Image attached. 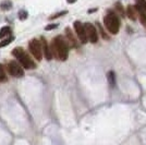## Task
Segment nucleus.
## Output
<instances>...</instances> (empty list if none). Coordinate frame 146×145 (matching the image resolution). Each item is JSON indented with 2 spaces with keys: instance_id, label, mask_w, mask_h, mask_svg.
<instances>
[{
  "instance_id": "obj_1",
  "label": "nucleus",
  "mask_w": 146,
  "mask_h": 145,
  "mask_svg": "<svg viewBox=\"0 0 146 145\" xmlns=\"http://www.w3.org/2000/svg\"><path fill=\"white\" fill-rule=\"evenodd\" d=\"M51 54L52 57L58 58L60 61H66L69 56V45L68 43L64 41V38L61 36H57L54 38L52 44H51Z\"/></svg>"
},
{
  "instance_id": "obj_2",
  "label": "nucleus",
  "mask_w": 146,
  "mask_h": 145,
  "mask_svg": "<svg viewBox=\"0 0 146 145\" xmlns=\"http://www.w3.org/2000/svg\"><path fill=\"white\" fill-rule=\"evenodd\" d=\"M104 23L108 32L113 35L118 34V32L120 30V21L116 13H113L112 11H108V13L104 18Z\"/></svg>"
},
{
  "instance_id": "obj_3",
  "label": "nucleus",
  "mask_w": 146,
  "mask_h": 145,
  "mask_svg": "<svg viewBox=\"0 0 146 145\" xmlns=\"http://www.w3.org/2000/svg\"><path fill=\"white\" fill-rule=\"evenodd\" d=\"M12 55L18 58V60L20 61V63L22 65V67L24 69H27V70H32V69H35L36 65L33 62V60L31 59L27 55L25 54V51L23 50V48L21 47H17L12 50Z\"/></svg>"
},
{
  "instance_id": "obj_4",
  "label": "nucleus",
  "mask_w": 146,
  "mask_h": 145,
  "mask_svg": "<svg viewBox=\"0 0 146 145\" xmlns=\"http://www.w3.org/2000/svg\"><path fill=\"white\" fill-rule=\"evenodd\" d=\"M31 54L33 55L37 60H42L43 58V50H42V45L38 39H32L29 44Z\"/></svg>"
},
{
  "instance_id": "obj_5",
  "label": "nucleus",
  "mask_w": 146,
  "mask_h": 145,
  "mask_svg": "<svg viewBox=\"0 0 146 145\" xmlns=\"http://www.w3.org/2000/svg\"><path fill=\"white\" fill-rule=\"evenodd\" d=\"M84 29H85V34H86V38L88 42L93 43H97L98 41V34H97V31L95 29V26L91 23H85L84 24Z\"/></svg>"
},
{
  "instance_id": "obj_6",
  "label": "nucleus",
  "mask_w": 146,
  "mask_h": 145,
  "mask_svg": "<svg viewBox=\"0 0 146 145\" xmlns=\"http://www.w3.org/2000/svg\"><path fill=\"white\" fill-rule=\"evenodd\" d=\"M8 72L14 78H21L24 75V71H23L22 67L15 61H10L8 63Z\"/></svg>"
},
{
  "instance_id": "obj_7",
  "label": "nucleus",
  "mask_w": 146,
  "mask_h": 145,
  "mask_svg": "<svg viewBox=\"0 0 146 145\" xmlns=\"http://www.w3.org/2000/svg\"><path fill=\"white\" fill-rule=\"evenodd\" d=\"M74 30L76 32V35H78L79 39L81 41V43L82 44H86L87 43V38H86L84 25L82 24L81 22H79V21H75L74 22Z\"/></svg>"
},
{
  "instance_id": "obj_8",
  "label": "nucleus",
  "mask_w": 146,
  "mask_h": 145,
  "mask_svg": "<svg viewBox=\"0 0 146 145\" xmlns=\"http://www.w3.org/2000/svg\"><path fill=\"white\" fill-rule=\"evenodd\" d=\"M42 42H40V45H42V50H43V54L45 56V58L47 59V60H51L52 59V54H51V50H50V47L48 46V44L46 42V39L42 37V39H40Z\"/></svg>"
},
{
  "instance_id": "obj_9",
  "label": "nucleus",
  "mask_w": 146,
  "mask_h": 145,
  "mask_svg": "<svg viewBox=\"0 0 146 145\" xmlns=\"http://www.w3.org/2000/svg\"><path fill=\"white\" fill-rule=\"evenodd\" d=\"M66 36H67L68 41H69L70 45H71L72 47H78V46H79V44H78V41H76V38L74 37V35H73V33H72V31L70 30L69 27H67V29H66Z\"/></svg>"
},
{
  "instance_id": "obj_10",
  "label": "nucleus",
  "mask_w": 146,
  "mask_h": 145,
  "mask_svg": "<svg viewBox=\"0 0 146 145\" xmlns=\"http://www.w3.org/2000/svg\"><path fill=\"white\" fill-rule=\"evenodd\" d=\"M137 14H139V12H137V9H136V7L134 6H128V8H127V15L129 17V19L130 20H132V21H135L136 20V18H137Z\"/></svg>"
},
{
  "instance_id": "obj_11",
  "label": "nucleus",
  "mask_w": 146,
  "mask_h": 145,
  "mask_svg": "<svg viewBox=\"0 0 146 145\" xmlns=\"http://www.w3.org/2000/svg\"><path fill=\"white\" fill-rule=\"evenodd\" d=\"M136 2V9L137 11H142V12L146 13V0H135Z\"/></svg>"
},
{
  "instance_id": "obj_12",
  "label": "nucleus",
  "mask_w": 146,
  "mask_h": 145,
  "mask_svg": "<svg viewBox=\"0 0 146 145\" xmlns=\"http://www.w3.org/2000/svg\"><path fill=\"white\" fill-rule=\"evenodd\" d=\"M115 8H116L117 14H119V15L122 17V18L125 17V10H124L123 6L121 5V2H117L116 5H115Z\"/></svg>"
},
{
  "instance_id": "obj_13",
  "label": "nucleus",
  "mask_w": 146,
  "mask_h": 145,
  "mask_svg": "<svg viewBox=\"0 0 146 145\" xmlns=\"http://www.w3.org/2000/svg\"><path fill=\"white\" fill-rule=\"evenodd\" d=\"M11 33V30H10V27L9 26H3L1 30H0V38H3V37H6L7 35H9Z\"/></svg>"
},
{
  "instance_id": "obj_14",
  "label": "nucleus",
  "mask_w": 146,
  "mask_h": 145,
  "mask_svg": "<svg viewBox=\"0 0 146 145\" xmlns=\"http://www.w3.org/2000/svg\"><path fill=\"white\" fill-rule=\"evenodd\" d=\"M7 81V74L6 70L2 65H0V82H6Z\"/></svg>"
},
{
  "instance_id": "obj_15",
  "label": "nucleus",
  "mask_w": 146,
  "mask_h": 145,
  "mask_svg": "<svg viewBox=\"0 0 146 145\" xmlns=\"http://www.w3.org/2000/svg\"><path fill=\"white\" fill-rule=\"evenodd\" d=\"M11 7H12V3L10 2V1H3L1 5H0V8L2 9V10H10L11 9Z\"/></svg>"
},
{
  "instance_id": "obj_16",
  "label": "nucleus",
  "mask_w": 146,
  "mask_h": 145,
  "mask_svg": "<svg viewBox=\"0 0 146 145\" xmlns=\"http://www.w3.org/2000/svg\"><path fill=\"white\" fill-rule=\"evenodd\" d=\"M139 12V17H140V21H141V23L144 25L146 27V13L145 12H142V11H137Z\"/></svg>"
},
{
  "instance_id": "obj_17",
  "label": "nucleus",
  "mask_w": 146,
  "mask_h": 145,
  "mask_svg": "<svg viewBox=\"0 0 146 145\" xmlns=\"http://www.w3.org/2000/svg\"><path fill=\"white\" fill-rule=\"evenodd\" d=\"M14 41V37H9V38H7V39H5L3 42L0 43V48H2V47H5V46H7V45H9V44H11V43Z\"/></svg>"
},
{
  "instance_id": "obj_18",
  "label": "nucleus",
  "mask_w": 146,
  "mask_h": 145,
  "mask_svg": "<svg viewBox=\"0 0 146 145\" xmlns=\"http://www.w3.org/2000/svg\"><path fill=\"white\" fill-rule=\"evenodd\" d=\"M107 78H108V81H109L110 84L113 86V85H115V73L112 72V71L108 72V74H107Z\"/></svg>"
},
{
  "instance_id": "obj_19",
  "label": "nucleus",
  "mask_w": 146,
  "mask_h": 145,
  "mask_svg": "<svg viewBox=\"0 0 146 145\" xmlns=\"http://www.w3.org/2000/svg\"><path fill=\"white\" fill-rule=\"evenodd\" d=\"M19 18H20V20H22V21L26 20V19H27V12L24 11V10L20 11V12H19Z\"/></svg>"
},
{
  "instance_id": "obj_20",
  "label": "nucleus",
  "mask_w": 146,
  "mask_h": 145,
  "mask_svg": "<svg viewBox=\"0 0 146 145\" xmlns=\"http://www.w3.org/2000/svg\"><path fill=\"white\" fill-rule=\"evenodd\" d=\"M67 11H61V12L59 13H57V14H54V15H51L50 17V20H52V19H57V18H59V17H61V15H64V14H67Z\"/></svg>"
},
{
  "instance_id": "obj_21",
  "label": "nucleus",
  "mask_w": 146,
  "mask_h": 145,
  "mask_svg": "<svg viewBox=\"0 0 146 145\" xmlns=\"http://www.w3.org/2000/svg\"><path fill=\"white\" fill-rule=\"evenodd\" d=\"M97 25H98V29H99V31H100V35L103 36V38L104 39H108V36L105 34V32L103 31V29H102V26H100V24L99 23H97Z\"/></svg>"
},
{
  "instance_id": "obj_22",
  "label": "nucleus",
  "mask_w": 146,
  "mask_h": 145,
  "mask_svg": "<svg viewBox=\"0 0 146 145\" xmlns=\"http://www.w3.org/2000/svg\"><path fill=\"white\" fill-rule=\"evenodd\" d=\"M57 26H58L57 24H50V25H48V26H46V27H45V30L50 31V30H52V29H56Z\"/></svg>"
},
{
  "instance_id": "obj_23",
  "label": "nucleus",
  "mask_w": 146,
  "mask_h": 145,
  "mask_svg": "<svg viewBox=\"0 0 146 145\" xmlns=\"http://www.w3.org/2000/svg\"><path fill=\"white\" fill-rule=\"evenodd\" d=\"M68 3H74V2H76V0H67Z\"/></svg>"
}]
</instances>
